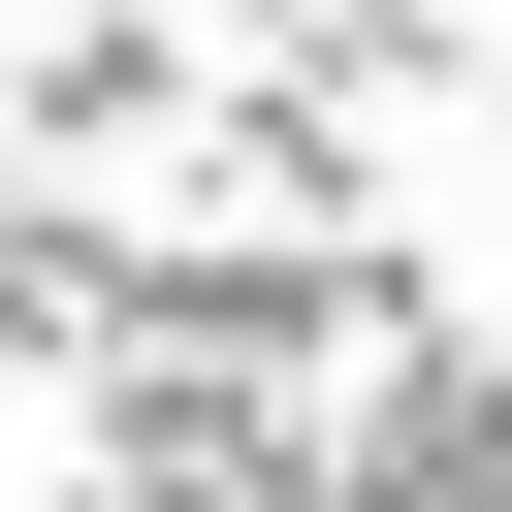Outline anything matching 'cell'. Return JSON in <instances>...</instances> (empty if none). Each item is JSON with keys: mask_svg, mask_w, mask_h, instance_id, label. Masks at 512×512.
<instances>
[{"mask_svg": "<svg viewBox=\"0 0 512 512\" xmlns=\"http://www.w3.org/2000/svg\"><path fill=\"white\" fill-rule=\"evenodd\" d=\"M64 480H96V384H64L32 320H0V512H64Z\"/></svg>", "mask_w": 512, "mask_h": 512, "instance_id": "6da1fadb", "label": "cell"}]
</instances>
